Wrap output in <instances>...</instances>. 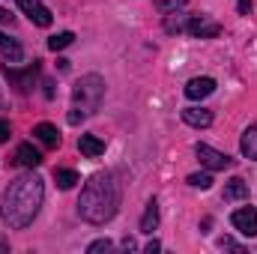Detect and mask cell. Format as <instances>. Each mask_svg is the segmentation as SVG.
<instances>
[{
    "mask_svg": "<svg viewBox=\"0 0 257 254\" xmlns=\"http://www.w3.org/2000/svg\"><path fill=\"white\" fill-rule=\"evenodd\" d=\"M245 197H248V183H245V180L233 177V180L224 186V200H245Z\"/></svg>",
    "mask_w": 257,
    "mask_h": 254,
    "instance_id": "e0dca14e",
    "label": "cell"
},
{
    "mask_svg": "<svg viewBox=\"0 0 257 254\" xmlns=\"http://www.w3.org/2000/svg\"><path fill=\"white\" fill-rule=\"evenodd\" d=\"M90 254H99V251H111V239H96V242H90Z\"/></svg>",
    "mask_w": 257,
    "mask_h": 254,
    "instance_id": "7402d4cb",
    "label": "cell"
},
{
    "mask_svg": "<svg viewBox=\"0 0 257 254\" xmlns=\"http://www.w3.org/2000/svg\"><path fill=\"white\" fill-rule=\"evenodd\" d=\"M156 6L162 12H177L180 6H186V0H156Z\"/></svg>",
    "mask_w": 257,
    "mask_h": 254,
    "instance_id": "44dd1931",
    "label": "cell"
},
{
    "mask_svg": "<svg viewBox=\"0 0 257 254\" xmlns=\"http://www.w3.org/2000/svg\"><path fill=\"white\" fill-rule=\"evenodd\" d=\"M39 72V66L36 63H30L27 69H15V66H6V78L21 90V93H27L30 90V84H33V75Z\"/></svg>",
    "mask_w": 257,
    "mask_h": 254,
    "instance_id": "ba28073f",
    "label": "cell"
},
{
    "mask_svg": "<svg viewBox=\"0 0 257 254\" xmlns=\"http://www.w3.org/2000/svg\"><path fill=\"white\" fill-rule=\"evenodd\" d=\"M159 227V200L153 197L150 203H147V209H144V218H141V230L144 233H153Z\"/></svg>",
    "mask_w": 257,
    "mask_h": 254,
    "instance_id": "9a60e30c",
    "label": "cell"
},
{
    "mask_svg": "<svg viewBox=\"0 0 257 254\" xmlns=\"http://www.w3.org/2000/svg\"><path fill=\"white\" fill-rule=\"evenodd\" d=\"M0 48H3V60H6V66H15V63H21V57H24V51H21V45H18L15 39H9L6 33H0Z\"/></svg>",
    "mask_w": 257,
    "mask_h": 254,
    "instance_id": "7c38bea8",
    "label": "cell"
},
{
    "mask_svg": "<svg viewBox=\"0 0 257 254\" xmlns=\"http://www.w3.org/2000/svg\"><path fill=\"white\" fill-rule=\"evenodd\" d=\"M218 245H221V248H233V251H239V242H233L230 236H224V239H218Z\"/></svg>",
    "mask_w": 257,
    "mask_h": 254,
    "instance_id": "cb8c5ba5",
    "label": "cell"
},
{
    "mask_svg": "<svg viewBox=\"0 0 257 254\" xmlns=\"http://www.w3.org/2000/svg\"><path fill=\"white\" fill-rule=\"evenodd\" d=\"M54 183L66 191V189H72V186L78 183V174H75V171H69V168H60V171H54Z\"/></svg>",
    "mask_w": 257,
    "mask_h": 254,
    "instance_id": "d6986e66",
    "label": "cell"
},
{
    "mask_svg": "<svg viewBox=\"0 0 257 254\" xmlns=\"http://www.w3.org/2000/svg\"><path fill=\"white\" fill-rule=\"evenodd\" d=\"M230 224L242 233V236H257V212L251 206H242L230 215Z\"/></svg>",
    "mask_w": 257,
    "mask_h": 254,
    "instance_id": "52a82bcc",
    "label": "cell"
},
{
    "mask_svg": "<svg viewBox=\"0 0 257 254\" xmlns=\"http://www.w3.org/2000/svg\"><path fill=\"white\" fill-rule=\"evenodd\" d=\"M18 9L36 24V27H51V21H54V15H51V9L48 6H42L39 0H18Z\"/></svg>",
    "mask_w": 257,
    "mask_h": 254,
    "instance_id": "5b68a950",
    "label": "cell"
},
{
    "mask_svg": "<svg viewBox=\"0 0 257 254\" xmlns=\"http://www.w3.org/2000/svg\"><path fill=\"white\" fill-rule=\"evenodd\" d=\"M0 254H9V245H6L3 239H0Z\"/></svg>",
    "mask_w": 257,
    "mask_h": 254,
    "instance_id": "f1b7e54d",
    "label": "cell"
},
{
    "mask_svg": "<svg viewBox=\"0 0 257 254\" xmlns=\"http://www.w3.org/2000/svg\"><path fill=\"white\" fill-rule=\"evenodd\" d=\"M120 209V183L114 174H93L78 197V215L90 224H105Z\"/></svg>",
    "mask_w": 257,
    "mask_h": 254,
    "instance_id": "7a4b0ae2",
    "label": "cell"
},
{
    "mask_svg": "<svg viewBox=\"0 0 257 254\" xmlns=\"http://www.w3.org/2000/svg\"><path fill=\"white\" fill-rule=\"evenodd\" d=\"M78 150L87 156V159H99L105 153V141H99L96 135H81L78 138Z\"/></svg>",
    "mask_w": 257,
    "mask_h": 254,
    "instance_id": "8fae6325",
    "label": "cell"
},
{
    "mask_svg": "<svg viewBox=\"0 0 257 254\" xmlns=\"http://www.w3.org/2000/svg\"><path fill=\"white\" fill-rule=\"evenodd\" d=\"M72 42H75V33L63 30V33H54V36L48 39V48H51V51H63V48H69Z\"/></svg>",
    "mask_w": 257,
    "mask_h": 254,
    "instance_id": "ac0fdd59",
    "label": "cell"
},
{
    "mask_svg": "<svg viewBox=\"0 0 257 254\" xmlns=\"http://www.w3.org/2000/svg\"><path fill=\"white\" fill-rule=\"evenodd\" d=\"M189 186H194V189H209L212 186V174L206 171V174H192L189 177Z\"/></svg>",
    "mask_w": 257,
    "mask_h": 254,
    "instance_id": "ffe728a7",
    "label": "cell"
},
{
    "mask_svg": "<svg viewBox=\"0 0 257 254\" xmlns=\"http://www.w3.org/2000/svg\"><path fill=\"white\" fill-rule=\"evenodd\" d=\"M42 200H45V183H42V177H36L33 171L21 174V177H15L9 183V189L3 191L0 215H3V221L12 230H24L36 218Z\"/></svg>",
    "mask_w": 257,
    "mask_h": 254,
    "instance_id": "6da1fadb",
    "label": "cell"
},
{
    "mask_svg": "<svg viewBox=\"0 0 257 254\" xmlns=\"http://www.w3.org/2000/svg\"><path fill=\"white\" fill-rule=\"evenodd\" d=\"M251 12V0H239V15H248Z\"/></svg>",
    "mask_w": 257,
    "mask_h": 254,
    "instance_id": "484cf974",
    "label": "cell"
},
{
    "mask_svg": "<svg viewBox=\"0 0 257 254\" xmlns=\"http://www.w3.org/2000/svg\"><path fill=\"white\" fill-rule=\"evenodd\" d=\"M186 30L192 33L194 39H215V36L221 33V24H218V21L203 18V15H194V18L186 21Z\"/></svg>",
    "mask_w": 257,
    "mask_h": 254,
    "instance_id": "8992f818",
    "label": "cell"
},
{
    "mask_svg": "<svg viewBox=\"0 0 257 254\" xmlns=\"http://www.w3.org/2000/svg\"><path fill=\"white\" fill-rule=\"evenodd\" d=\"M15 162H18L21 168H30V171H33V168L42 165V153H39L33 144H21V147L15 150Z\"/></svg>",
    "mask_w": 257,
    "mask_h": 254,
    "instance_id": "9c48e42d",
    "label": "cell"
},
{
    "mask_svg": "<svg viewBox=\"0 0 257 254\" xmlns=\"http://www.w3.org/2000/svg\"><path fill=\"white\" fill-rule=\"evenodd\" d=\"M81 120H84V111H81V108H72V114H69V123L75 126V123H81Z\"/></svg>",
    "mask_w": 257,
    "mask_h": 254,
    "instance_id": "603a6c76",
    "label": "cell"
},
{
    "mask_svg": "<svg viewBox=\"0 0 257 254\" xmlns=\"http://www.w3.org/2000/svg\"><path fill=\"white\" fill-rule=\"evenodd\" d=\"M12 21V15H9V9H0V24H9Z\"/></svg>",
    "mask_w": 257,
    "mask_h": 254,
    "instance_id": "83f0119b",
    "label": "cell"
},
{
    "mask_svg": "<svg viewBox=\"0 0 257 254\" xmlns=\"http://www.w3.org/2000/svg\"><path fill=\"white\" fill-rule=\"evenodd\" d=\"M194 153H197V159H200V165H203L206 171H227V168H233V159H230L227 153L212 150L209 144H197Z\"/></svg>",
    "mask_w": 257,
    "mask_h": 254,
    "instance_id": "277c9868",
    "label": "cell"
},
{
    "mask_svg": "<svg viewBox=\"0 0 257 254\" xmlns=\"http://www.w3.org/2000/svg\"><path fill=\"white\" fill-rule=\"evenodd\" d=\"M3 141H9V123L6 120H0V144Z\"/></svg>",
    "mask_w": 257,
    "mask_h": 254,
    "instance_id": "d4e9b609",
    "label": "cell"
},
{
    "mask_svg": "<svg viewBox=\"0 0 257 254\" xmlns=\"http://www.w3.org/2000/svg\"><path fill=\"white\" fill-rule=\"evenodd\" d=\"M33 135L48 147V150H54V147H60V132L57 126H51V123H39V126L33 129Z\"/></svg>",
    "mask_w": 257,
    "mask_h": 254,
    "instance_id": "5bb4252c",
    "label": "cell"
},
{
    "mask_svg": "<svg viewBox=\"0 0 257 254\" xmlns=\"http://www.w3.org/2000/svg\"><path fill=\"white\" fill-rule=\"evenodd\" d=\"M239 150H242L245 159H254L257 162V126H251V129L242 132V138H239Z\"/></svg>",
    "mask_w": 257,
    "mask_h": 254,
    "instance_id": "2e32d148",
    "label": "cell"
},
{
    "mask_svg": "<svg viewBox=\"0 0 257 254\" xmlns=\"http://www.w3.org/2000/svg\"><path fill=\"white\" fill-rule=\"evenodd\" d=\"M183 120L194 129H206V126H212V111H206V108H186Z\"/></svg>",
    "mask_w": 257,
    "mask_h": 254,
    "instance_id": "4fadbf2b",
    "label": "cell"
},
{
    "mask_svg": "<svg viewBox=\"0 0 257 254\" xmlns=\"http://www.w3.org/2000/svg\"><path fill=\"white\" fill-rule=\"evenodd\" d=\"M105 99V81L99 75H84L75 87H72V105L81 108L84 114H96L99 105Z\"/></svg>",
    "mask_w": 257,
    "mask_h": 254,
    "instance_id": "3957f363",
    "label": "cell"
},
{
    "mask_svg": "<svg viewBox=\"0 0 257 254\" xmlns=\"http://www.w3.org/2000/svg\"><path fill=\"white\" fill-rule=\"evenodd\" d=\"M212 90H215V81H212V78H192V81L186 84V96L194 99V102H197V99H206Z\"/></svg>",
    "mask_w": 257,
    "mask_h": 254,
    "instance_id": "30bf717a",
    "label": "cell"
},
{
    "mask_svg": "<svg viewBox=\"0 0 257 254\" xmlns=\"http://www.w3.org/2000/svg\"><path fill=\"white\" fill-rule=\"evenodd\" d=\"M159 248H162V242H159V239H150V242H147V254L159 251Z\"/></svg>",
    "mask_w": 257,
    "mask_h": 254,
    "instance_id": "4316f807",
    "label": "cell"
}]
</instances>
